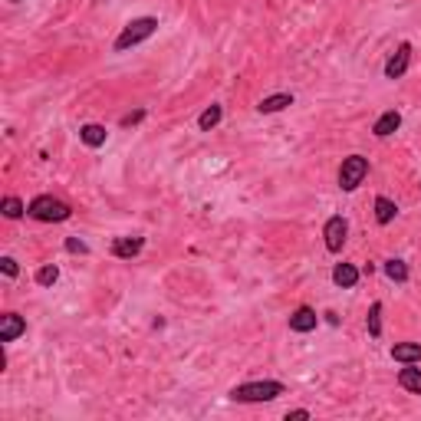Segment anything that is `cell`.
I'll list each match as a JSON object with an SVG mask.
<instances>
[{
  "label": "cell",
  "mask_w": 421,
  "mask_h": 421,
  "mask_svg": "<svg viewBox=\"0 0 421 421\" xmlns=\"http://www.w3.org/2000/svg\"><path fill=\"white\" fill-rule=\"evenodd\" d=\"M399 385L405 392H411V395H421V368H415V362H408L399 372Z\"/></svg>",
  "instance_id": "12"
},
{
  "label": "cell",
  "mask_w": 421,
  "mask_h": 421,
  "mask_svg": "<svg viewBox=\"0 0 421 421\" xmlns=\"http://www.w3.org/2000/svg\"><path fill=\"white\" fill-rule=\"evenodd\" d=\"M401 125V116L395 112V109H389V112H382L375 119V125H372V132H375V139H389L392 132H399Z\"/></svg>",
  "instance_id": "9"
},
{
  "label": "cell",
  "mask_w": 421,
  "mask_h": 421,
  "mask_svg": "<svg viewBox=\"0 0 421 421\" xmlns=\"http://www.w3.org/2000/svg\"><path fill=\"white\" fill-rule=\"evenodd\" d=\"M13 4H20V0H13Z\"/></svg>",
  "instance_id": "26"
},
{
  "label": "cell",
  "mask_w": 421,
  "mask_h": 421,
  "mask_svg": "<svg viewBox=\"0 0 421 421\" xmlns=\"http://www.w3.org/2000/svg\"><path fill=\"white\" fill-rule=\"evenodd\" d=\"M408 63H411V43H401L392 60L385 63V79H401V76L408 73Z\"/></svg>",
  "instance_id": "6"
},
{
  "label": "cell",
  "mask_w": 421,
  "mask_h": 421,
  "mask_svg": "<svg viewBox=\"0 0 421 421\" xmlns=\"http://www.w3.org/2000/svg\"><path fill=\"white\" fill-rule=\"evenodd\" d=\"M221 116H224V109H221V106H207L205 112L198 116V129H201V132H211L217 122H221Z\"/></svg>",
  "instance_id": "17"
},
{
  "label": "cell",
  "mask_w": 421,
  "mask_h": 421,
  "mask_svg": "<svg viewBox=\"0 0 421 421\" xmlns=\"http://www.w3.org/2000/svg\"><path fill=\"white\" fill-rule=\"evenodd\" d=\"M142 119H145V112H132V116L122 119V125H132V122H142Z\"/></svg>",
  "instance_id": "25"
},
{
  "label": "cell",
  "mask_w": 421,
  "mask_h": 421,
  "mask_svg": "<svg viewBox=\"0 0 421 421\" xmlns=\"http://www.w3.org/2000/svg\"><path fill=\"white\" fill-rule=\"evenodd\" d=\"M23 211H27V207H23L20 198H13V195L4 198V217H11V221H13V217H20Z\"/></svg>",
  "instance_id": "21"
},
{
  "label": "cell",
  "mask_w": 421,
  "mask_h": 421,
  "mask_svg": "<svg viewBox=\"0 0 421 421\" xmlns=\"http://www.w3.org/2000/svg\"><path fill=\"white\" fill-rule=\"evenodd\" d=\"M346 234H349L346 217H343V214H333L329 221H326V227H323L326 250H329V254H339V250H343V244H346Z\"/></svg>",
  "instance_id": "5"
},
{
  "label": "cell",
  "mask_w": 421,
  "mask_h": 421,
  "mask_svg": "<svg viewBox=\"0 0 421 421\" xmlns=\"http://www.w3.org/2000/svg\"><path fill=\"white\" fill-rule=\"evenodd\" d=\"M287 106H293V96L290 92H277V96H267V99H260V112L263 116H273V112H280V109H287Z\"/></svg>",
  "instance_id": "15"
},
{
  "label": "cell",
  "mask_w": 421,
  "mask_h": 421,
  "mask_svg": "<svg viewBox=\"0 0 421 421\" xmlns=\"http://www.w3.org/2000/svg\"><path fill=\"white\" fill-rule=\"evenodd\" d=\"M333 283H336V287H343V290H352V287L359 283V270L352 267V263H336Z\"/></svg>",
  "instance_id": "13"
},
{
  "label": "cell",
  "mask_w": 421,
  "mask_h": 421,
  "mask_svg": "<svg viewBox=\"0 0 421 421\" xmlns=\"http://www.w3.org/2000/svg\"><path fill=\"white\" fill-rule=\"evenodd\" d=\"M368 336H382V303H372L368 306Z\"/></svg>",
  "instance_id": "19"
},
{
  "label": "cell",
  "mask_w": 421,
  "mask_h": 421,
  "mask_svg": "<svg viewBox=\"0 0 421 421\" xmlns=\"http://www.w3.org/2000/svg\"><path fill=\"white\" fill-rule=\"evenodd\" d=\"M395 214H399V207H395V201L385 195H378L375 198V221L378 224H392L395 221Z\"/></svg>",
  "instance_id": "16"
},
{
  "label": "cell",
  "mask_w": 421,
  "mask_h": 421,
  "mask_svg": "<svg viewBox=\"0 0 421 421\" xmlns=\"http://www.w3.org/2000/svg\"><path fill=\"white\" fill-rule=\"evenodd\" d=\"M155 30H158V20H155V17H139V20L125 23L122 33H119V40H116V53H125V50H132V46L145 43Z\"/></svg>",
  "instance_id": "3"
},
{
  "label": "cell",
  "mask_w": 421,
  "mask_h": 421,
  "mask_svg": "<svg viewBox=\"0 0 421 421\" xmlns=\"http://www.w3.org/2000/svg\"><path fill=\"white\" fill-rule=\"evenodd\" d=\"M79 139L86 142L89 149H102V145H106V139H109V132H106V125L89 122V125H83V129H79Z\"/></svg>",
  "instance_id": "11"
},
{
  "label": "cell",
  "mask_w": 421,
  "mask_h": 421,
  "mask_svg": "<svg viewBox=\"0 0 421 421\" xmlns=\"http://www.w3.org/2000/svg\"><path fill=\"white\" fill-rule=\"evenodd\" d=\"M385 277L395 283H405L408 280V263L405 260H385Z\"/></svg>",
  "instance_id": "18"
},
{
  "label": "cell",
  "mask_w": 421,
  "mask_h": 421,
  "mask_svg": "<svg viewBox=\"0 0 421 421\" xmlns=\"http://www.w3.org/2000/svg\"><path fill=\"white\" fill-rule=\"evenodd\" d=\"M283 382H273V378H263V382H244V385H234L230 389V399L244 401V405H257V401H273L283 395Z\"/></svg>",
  "instance_id": "1"
},
{
  "label": "cell",
  "mask_w": 421,
  "mask_h": 421,
  "mask_svg": "<svg viewBox=\"0 0 421 421\" xmlns=\"http://www.w3.org/2000/svg\"><path fill=\"white\" fill-rule=\"evenodd\" d=\"M142 247H145V237H119L116 244H112V254L116 257H135V254H142Z\"/></svg>",
  "instance_id": "14"
},
{
  "label": "cell",
  "mask_w": 421,
  "mask_h": 421,
  "mask_svg": "<svg viewBox=\"0 0 421 421\" xmlns=\"http://www.w3.org/2000/svg\"><path fill=\"white\" fill-rule=\"evenodd\" d=\"M316 323H319V316H316V310H310V306H300V310H293V316H290L293 333H313Z\"/></svg>",
  "instance_id": "8"
},
{
  "label": "cell",
  "mask_w": 421,
  "mask_h": 421,
  "mask_svg": "<svg viewBox=\"0 0 421 421\" xmlns=\"http://www.w3.org/2000/svg\"><path fill=\"white\" fill-rule=\"evenodd\" d=\"M27 214H30L33 221H43V224H60V221H69L73 207L66 205V201H60V198H53V195H40V198H33L30 201Z\"/></svg>",
  "instance_id": "2"
},
{
  "label": "cell",
  "mask_w": 421,
  "mask_h": 421,
  "mask_svg": "<svg viewBox=\"0 0 421 421\" xmlns=\"http://www.w3.org/2000/svg\"><path fill=\"white\" fill-rule=\"evenodd\" d=\"M303 418H310V411H306V408H296V411H287V421H303Z\"/></svg>",
  "instance_id": "24"
},
{
  "label": "cell",
  "mask_w": 421,
  "mask_h": 421,
  "mask_svg": "<svg viewBox=\"0 0 421 421\" xmlns=\"http://www.w3.org/2000/svg\"><path fill=\"white\" fill-rule=\"evenodd\" d=\"M366 174H368L366 155H349V158H343V165H339V188H343V191H356L359 184L366 181Z\"/></svg>",
  "instance_id": "4"
},
{
  "label": "cell",
  "mask_w": 421,
  "mask_h": 421,
  "mask_svg": "<svg viewBox=\"0 0 421 421\" xmlns=\"http://www.w3.org/2000/svg\"><path fill=\"white\" fill-rule=\"evenodd\" d=\"M66 250H69V254H89L86 244H83V240H76V237L66 240Z\"/></svg>",
  "instance_id": "23"
},
{
  "label": "cell",
  "mask_w": 421,
  "mask_h": 421,
  "mask_svg": "<svg viewBox=\"0 0 421 421\" xmlns=\"http://www.w3.org/2000/svg\"><path fill=\"white\" fill-rule=\"evenodd\" d=\"M392 359L401 362V366H408V362L418 366L421 362V343H399V346H392Z\"/></svg>",
  "instance_id": "10"
},
{
  "label": "cell",
  "mask_w": 421,
  "mask_h": 421,
  "mask_svg": "<svg viewBox=\"0 0 421 421\" xmlns=\"http://www.w3.org/2000/svg\"><path fill=\"white\" fill-rule=\"evenodd\" d=\"M23 333H27L23 316H17V313H4V316H0V343H13V339H20Z\"/></svg>",
  "instance_id": "7"
},
{
  "label": "cell",
  "mask_w": 421,
  "mask_h": 421,
  "mask_svg": "<svg viewBox=\"0 0 421 421\" xmlns=\"http://www.w3.org/2000/svg\"><path fill=\"white\" fill-rule=\"evenodd\" d=\"M56 280H60V267H56V263H46V267L36 270V283H40V287H53Z\"/></svg>",
  "instance_id": "20"
},
{
  "label": "cell",
  "mask_w": 421,
  "mask_h": 421,
  "mask_svg": "<svg viewBox=\"0 0 421 421\" xmlns=\"http://www.w3.org/2000/svg\"><path fill=\"white\" fill-rule=\"evenodd\" d=\"M0 270L7 273V277H17L20 267H17V260H13V257H4V260H0Z\"/></svg>",
  "instance_id": "22"
}]
</instances>
